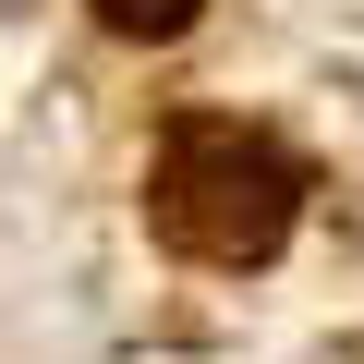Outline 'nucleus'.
I'll list each match as a JSON object with an SVG mask.
<instances>
[{
  "instance_id": "f257e3e1",
  "label": "nucleus",
  "mask_w": 364,
  "mask_h": 364,
  "mask_svg": "<svg viewBox=\"0 0 364 364\" xmlns=\"http://www.w3.org/2000/svg\"><path fill=\"white\" fill-rule=\"evenodd\" d=\"M158 231H170L182 255L243 267V255H267V243L291 231V170H279L267 146H243V134H182L170 170H158Z\"/></svg>"
},
{
  "instance_id": "f03ea898",
  "label": "nucleus",
  "mask_w": 364,
  "mask_h": 364,
  "mask_svg": "<svg viewBox=\"0 0 364 364\" xmlns=\"http://www.w3.org/2000/svg\"><path fill=\"white\" fill-rule=\"evenodd\" d=\"M97 13H109L122 37H182V25H195V0H97Z\"/></svg>"
}]
</instances>
